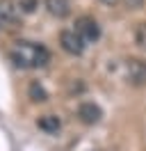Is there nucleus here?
I'll list each match as a JSON object with an SVG mask.
<instances>
[{
	"mask_svg": "<svg viewBox=\"0 0 146 151\" xmlns=\"http://www.w3.org/2000/svg\"><path fill=\"white\" fill-rule=\"evenodd\" d=\"M9 55H11V62L21 69H41L50 60L48 48L34 41H16Z\"/></svg>",
	"mask_w": 146,
	"mask_h": 151,
	"instance_id": "obj_1",
	"label": "nucleus"
},
{
	"mask_svg": "<svg viewBox=\"0 0 146 151\" xmlns=\"http://www.w3.org/2000/svg\"><path fill=\"white\" fill-rule=\"evenodd\" d=\"M123 78L132 87H144L146 85V62L139 57H130L123 62Z\"/></svg>",
	"mask_w": 146,
	"mask_h": 151,
	"instance_id": "obj_2",
	"label": "nucleus"
},
{
	"mask_svg": "<svg viewBox=\"0 0 146 151\" xmlns=\"http://www.w3.org/2000/svg\"><path fill=\"white\" fill-rule=\"evenodd\" d=\"M59 44H62V48L69 53V55H82L87 41H84L75 30H64L62 35H59Z\"/></svg>",
	"mask_w": 146,
	"mask_h": 151,
	"instance_id": "obj_3",
	"label": "nucleus"
},
{
	"mask_svg": "<svg viewBox=\"0 0 146 151\" xmlns=\"http://www.w3.org/2000/svg\"><path fill=\"white\" fill-rule=\"evenodd\" d=\"M75 32L80 35L84 41H96L100 37V25L96 23V19L91 16H80L75 21Z\"/></svg>",
	"mask_w": 146,
	"mask_h": 151,
	"instance_id": "obj_4",
	"label": "nucleus"
},
{
	"mask_svg": "<svg viewBox=\"0 0 146 151\" xmlns=\"http://www.w3.org/2000/svg\"><path fill=\"white\" fill-rule=\"evenodd\" d=\"M100 117H103V110H100L94 101H84V103L78 105V119H80L82 124L94 126V124L100 122Z\"/></svg>",
	"mask_w": 146,
	"mask_h": 151,
	"instance_id": "obj_5",
	"label": "nucleus"
},
{
	"mask_svg": "<svg viewBox=\"0 0 146 151\" xmlns=\"http://www.w3.org/2000/svg\"><path fill=\"white\" fill-rule=\"evenodd\" d=\"M21 7L11 0H0V28H11L18 21Z\"/></svg>",
	"mask_w": 146,
	"mask_h": 151,
	"instance_id": "obj_6",
	"label": "nucleus"
},
{
	"mask_svg": "<svg viewBox=\"0 0 146 151\" xmlns=\"http://www.w3.org/2000/svg\"><path fill=\"white\" fill-rule=\"evenodd\" d=\"M46 7L48 12L57 16V19H64V16H69V12H71V2L69 0H46Z\"/></svg>",
	"mask_w": 146,
	"mask_h": 151,
	"instance_id": "obj_7",
	"label": "nucleus"
},
{
	"mask_svg": "<svg viewBox=\"0 0 146 151\" xmlns=\"http://www.w3.org/2000/svg\"><path fill=\"white\" fill-rule=\"evenodd\" d=\"M36 126L44 133H57L59 126H62V122H59V117H55V114H44V117L36 122Z\"/></svg>",
	"mask_w": 146,
	"mask_h": 151,
	"instance_id": "obj_8",
	"label": "nucleus"
},
{
	"mask_svg": "<svg viewBox=\"0 0 146 151\" xmlns=\"http://www.w3.org/2000/svg\"><path fill=\"white\" fill-rule=\"evenodd\" d=\"M30 96H32V101H46V99H48L46 89L39 85V83H32V85H30Z\"/></svg>",
	"mask_w": 146,
	"mask_h": 151,
	"instance_id": "obj_9",
	"label": "nucleus"
},
{
	"mask_svg": "<svg viewBox=\"0 0 146 151\" xmlns=\"http://www.w3.org/2000/svg\"><path fill=\"white\" fill-rule=\"evenodd\" d=\"M135 39H137V44L142 48H146V23H142L139 28H137V35H135Z\"/></svg>",
	"mask_w": 146,
	"mask_h": 151,
	"instance_id": "obj_10",
	"label": "nucleus"
},
{
	"mask_svg": "<svg viewBox=\"0 0 146 151\" xmlns=\"http://www.w3.org/2000/svg\"><path fill=\"white\" fill-rule=\"evenodd\" d=\"M123 5H126L128 9H139L144 5V0H123Z\"/></svg>",
	"mask_w": 146,
	"mask_h": 151,
	"instance_id": "obj_11",
	"label": "nucleus"
},
{
	"mask_svg": "<svg viewBox=\"0 0 146 151\" xmlns=\"http://www.w3.org/2000/svg\"><path fill=\"white\" fill-rule=\"evenodd\" d=\"M100 2H105V5H114L117 0H100Z\"/></svg>",
	"mask_w": 146,
	"mask_h": 151,
	"instance_id": "obj_12",
	"label": "nucleus"
}]
</instances>
